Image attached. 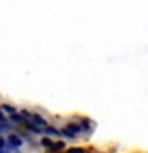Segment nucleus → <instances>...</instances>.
<instances>
[{
  "label": "nucleus",
  "mask_w": 148,
  "mask_h": 153,
  "mask_svg": "<svg viewBox=\"0 0 148 153\" xmlns=\"http://www.w3.org/2000/svg\"><path fill=\"white\" fill-rule=\"evenodd\" d=\"M10 144H11V146L15 148V146H21V138H19V136H10Z\"/></svg>",
  "instance_id": "obj_1"
},
{
  "label": "nucleus",
  "mask_w": 148,
  "mask_h": 153,
  "mask_svg": "<svg viewBox=\"0 0 148 153\" xmlns=\"http://www.w3.org/2000/svg\"><path fill=\"white\" fill-rule=\"evenodd\" d=\"M64 133H66L68 136H75V134H77V127H68Z\"/></svg>",
  "instance_id": "obj_2"
},
{
  "label": "nucleus",
  "mask_w": 148,
  "mask_h": 153,
  "mask_svg": "<svg viewBox=\"0 0 148 153\" xmlns=\"http://www.w3.org/2000/svg\"><path fill=\"white\" fill-rule=\"evenodd\" d=\"M11 120H13V121H17V123H23V118L19 116V114H13V116H11Z\"/></svg>",
  "instance_id": "obj_3"
},
{
  "label": "nucleus",
  "mask_w": 148,
  "mask_h": 153,
  "mask_svg": "<svg viewBox=\"0 0 148 153\" xmlns=\"http://www.w3.org/2000/svg\"><path fill=\"white\" fill-rule=\"evenodd\" d=\"M69 153H83V149H79V148H73V149H69Z\"/></svg>",
  "instance_id": "obj_4"
},
{
  "label": "nucleus",
  "mask_w": 148,
  "mask_h": 153,
  "mask_svg": "<svg viewBox=\"0 0 148 153\" xmlns=\"http://www.w3.org/2000/svg\"><path fill=\"white\" fill-rule=\"evenodd\" d=\"M4 149V140H2V136H0V151Z\"/></svg>",
  "instance_id": "obj_5"
},
{
  "label": "nucleus",
  "mask_w": 148,
  "mask_h": 153,
  "mask_svg": "<svg viewBox=\"0 0 148 153\" xmlns=\"http://www.w3.org/2000/svg\"><path fill=\"white\" fill-rule=\"evenodd\" d=\"M2 120H4V118H2V114H0V121H2Z\"/></svg>",
  "instance_id": "obj_6"
}]
</instances>
